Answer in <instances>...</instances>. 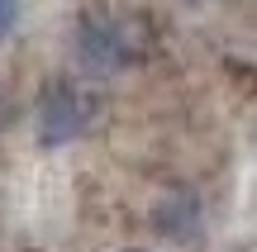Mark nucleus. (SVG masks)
I'll return each instance as SVG.
<instances>
[{"instance_id": "obj_4", "label": "nucleus", "mask_w": 257, "mask_h": 252, "mask_svg": "<svg viewBox=\"0 0 257 252\" xmlns=\"http://www.w3.org/2000/svg\"><path fill=\"white\" fill-rule=\"evenodd\" d=\"M15 24H19V0H0V43L15 34Z\"/></svg>"}, {"instance_id": "obj_1", "label": "nucleus", "mask_w": 257, "mask_h": 252, "mask_svg": "<svg viewBox=\"0 0 257 252\" xmlns=\"http://www.w3.org/2000/svg\"><path fill=\"white\" fill-rule=\"evenodd\" d=\"M91 114H95V100L86 91L53 81L43 91V100H38V138H43V148H62V143L81 138Z\"/></svg>"}, {"instance_id": "obj_2", "label": "nucleus", "mask_w": 257, "mask_h": 252, "mask_svg": "<svg viewBox=\"0 0 257 252\" xmlns=\"http://www.w3.org/2000/svg\"><path fill=\"white\" fill-rule=\"evenodd\" d=\"M76 48H81V62L91 67V72H114V67H124V38L114 24H100V19H91V24H81V38H76Z\"/></svg>"}, {"instance_id": "obj_3", "label": "nucleus", "mask_w": 257, "mask_h": 252, "mask_svg": "<svg viewBox=\"0 0 257 252\" xmlns=\"http://www.w3.org/2000/svg\"><path fill=\"white\" fill-rule=\"evenodd\" d=\"M157 228L172 233V238H191V228H195V205H191L186 195L162 200V209H157Z\"/></svg>"}, {"instance_id": "obj_5", "label": "nucleus", "mask_w": 257, "mask_h": 252, "mask_svg": "<svg viewBox=\"0 0 257 252\" xmlns=\"http://www.w3.org/2000/svg\"><path fill=\"white\" fill-rule=\"evenodd\" d=\"M124 252H143V247H124Z\"/></svg>"}]
</instances>
